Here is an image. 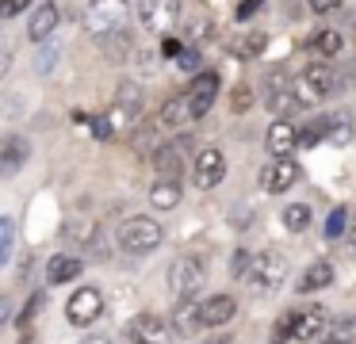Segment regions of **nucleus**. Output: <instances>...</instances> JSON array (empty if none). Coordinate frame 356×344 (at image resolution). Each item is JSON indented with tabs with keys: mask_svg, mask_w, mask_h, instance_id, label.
Segmentation results:
<instances>
[{
	"mask_svg": "<svg viewBox=\"0 0 356 344\" xmlns=\"http://www.w3.org/2000/svg\"><path fill=\"white\" fill-rule=\"evenodd\" d=\"M81 344H111L108 336H88V341H81Z\"/></svg>",
	"mask_w": 356,
	"mask_h": 344,
	"instance_id": "49530a36",
	"label": "nucleus"
},
{
	"mask_svg": "<svg viewBox=\"0 0 356 344\" xmlns=\"http://www.w3.org/2000/svg\"><path fill=\"white\" fill-rule=\"evenodd\" d=\"M249 99H253V96H249V88H238V92H234V111H245Z\"/></svg>",
	"mask_w": 356,
	"mask_h": 344,
	"instance_id": "79ce46f5",
	"label": "nucleus"
},
{
	"mask_svg": "<svg viewBox=\"0 0 356 344\" xmlns=\"http://www.w3.org/2000/svg\"><path fill=\"white\" fill-rule=\"evenodd\" d=\"M268 46V38H264V31H249V35H241V38H234V54L238 58H257V54Z\"/></svg>",
	"mask_w": 356,
	"mask_h": 344,
	"instance_id": "a878e982",
	"label": "nucleus"
},
{
	"mask_svg": "<svg viewBox=\"0 0 356 344\" xmlns=\"http://www.w3.org/2000/svg\"><path fill=\"white\" fill-rule=\"evenodd\" d=\"M325 336H330V344H348L356 336V321L353 318H337L330 329H325Z\"/></svg>",
	"mask_w": 356,
	"mask_h": 344,
	"instance_id": "c85d7f7f",
	"label": "nucleus"
},
{
	"mask_svg": "<svg viewBox=\"0 0 356 344\" xmlns=\"http://www.w3.org/2000/svg\"><path fill=\"white\" fill-rule=\"evenodd\" d=\"M184 149H192V138H177V142L161 145V149L154 153V165L157 172H161V180H180V172H184Z\"/></svg>",
	"mask_w": 356,
	"mask_h": 344,
	"instance_id": "f8f14e48",
	"label": "nucleus"
},
{
	"mask_svg": "<svg viewBox=\"0 0 356 344\" xmlns=\"http://www.w3.org/2000/svg\"><path fill=\"white\" fill-rule=\"evenodd\" d=\"M249 260H253V256H249L245 249H238V252H234V260H230V275H234V279H245V272H249Z\"/></svg>",
	"mask_w": 356,
	"mask_h": 344,
	"instance_id": "72a5a7b5",
	"label": "nucleus"
},
{
	"mask_svg": "<svg viewBox=\"0 0 356 344\" xmlns=\"http://www.w3.org/2000/svg\"><path fill=\"white\" fill-rule=\"evenodd\" d=\"M203 344H234L230 336H215V341H203Z\"/></svg>",
	"mask_w": 356,
	"mask_h": 344,
	"instance_id": "de8ad7c7",
	"label": "nucleus"
},
{
	"mask_svg": "<svg viewBox=\"0 0 356 344\" xmlns=\"http://www.w3.org/2000/svg\"><path fill=\"white\" fill-rule=\"evenodd\" d=\"M295 180H299V165H295L291 157H284V161H272V165L261 172V183H264V191H272V195H284L287 188H295Z\"/></svg>",
	"mask_w": 356,
	"mask_h": 344,
	"instance_id": "4468645a",
	"label": "nucleus"
},
{
	"mask_svg": "<svg viewBox=\"0 0 356 344\" xmlns=\"http://www.w3.org/2000/svg\"><path fill=\"white\" fill-rule=\"evenodd\" d=\"M180 50H184V46H180L177 38H165V46H161V54H165V58H172V61H177V54H180Z\"/></svg>",
	"mask_w": 356,
	"mask_h": 344,
	"instance_id": "37998d69",
	"label": "nucleus"
},
{
	"mask_svg": "<svg viewBox=\"0 0 356 344\" xmlns=\"http://www.w3.org/2000/svg\"><path fill=\"white\" fill-rule=\"evenodd\" d=\"M12 241H16V222L8 214H0V264L12 256Z\"/></svg>",
	"mask_w": 356,
	"mask_h": 344,
	"instance_id": "7c9ffc66",
	"label": "nucleus"
},
{
	"mask_svg": "<svg viewBox=\"0 0 356 344\" xmlns=\"http://www.w3.org/2000/svg\"><path fill=\"white\" fill-rule=\"evenodd\" d=\"M192 180H195V188H200V191H211V188H218V183L226 180V157L215 149V145H207V149L195 153Z\"/></svg>",
	"mask_w": 356,
	"mask_h": 344,
	"instance_id": "0eeeda50",
	"label": "nucleus"
},
{
	"mask_svg": "<svg viewBox=\"0 0 356 344\" xmlns=\"http://www.w3.org/2000/svg\"><path fill=\"white\" fill-rule=\"evenodd\" d=\"M92 130H96V138H111V122L108 119H92Z\"/></svg>",
	"mask_w": 356,
	"mask_h": 344,
	"instance_id": "c03bdc74",
	"label": "nucleus"
},
{
	"mask_svg": "<svg viewBox=\"0 0 356 344\" xmlns=\"http://www.w3.org/2000/svg\"><path fill=\"white\" fill-rule=\"evenodd\" d=\"M310 8H314L318 15H325V12H333V8H341V0H310Z\"/></svg>",
	"mask_w": 356,
	"mask_h": 344,
	"instance_id": "a19ab883",
	"label": "nucleus"
},
{
	"mask_svg": "<svg viewBox=\"0 0 356 344\" xmlns=\"http://www.w3.org/2000/svg\"><path fill=\"white\" fill-rule=\"evenodd\" d=\"M54 61H58V46L47 42V46L39 50V73H50V69H54Z\"/></svg>",
	"mask_w": 356,
	"mask_h": 344,
	"instance_id": "c9c22d12",
	"label": "nucleus"
},
{
	"mask_svg": "<svg viewBox=\"0 0 356 344\" xmlns=\"http://www.w3.org/2000/svg\"><path fill=\"white\" fill-rule=\"evenodd\" d=\"M299 84H302V92H307V96H318V99L341 92V76H337V69H333L330 61H310V65L302 69Z\"/></svg>",
	"mask_w": 356,
	"mask_h": 344,
	"instance_id": "423d86ee",
	"label": "nucleus"
},
{
	"mask_svg": "<svg viewBox=\"0 0 356 344\" xmlns=\"http://www.w3.org/2000/svg\"><path fill=\"white\" fill-rule=\"evenodd\" d=\"M353 241H356V218H353Z\"/></svg>",
	"mask_w": 356,
	"mask_h": 344,
	"instance_id": "09e8293b",
	"label": "nucleus"
},
{
	"mask_svg": "<svg viewBox=\"0 0 356 344\" xmlns=\"http://www.w3.org/2000/svg\"><path fill=\"white\" fill-rule=\"evenodd\" d=\"M12 321V298L8 295H0V333H4V325Z\"/></svg>",
	"mask_w": 356,
	"mask_h": 344,
	"instance_id": "58836bf2",
	"label": "nucleus"
},
{
	"mask_svg": "<svg viewBox=\"0 0 356 344\" xmlns=\"http://www.w3.org/2000/svg\"><path fill=\"white\" fill-rule=\"evenodd\" d=\"M127 19V4L123 0H92L85 12V27L92 31L96 38H108L111 31H119Z\"/></svg>",
	"mask_w": 356,
	"mask_h": 344,
	"instance_id": "20e7f679",
	"label": "nucleus"
},
{
	"mask_svg": "<svg viewBox=\"0 0 356 344\" xmlns=\"http://www.w3.org/2000/svg\"><path fill=\"white\" fill-rule=\"evenodd\" d=\"M31 8V0H0V19H12V15L27 12Z\"/></svg>",
	"mask_w": 356,
	"mask_h": 344,
	"instance_id": "f704fd0d",
	"label": "nucleus"
},
{
	"mask_svg": "<svg viewBox=\"0 0 356 344\" xmlns=\"http://www.w3.org/2000/svg\"><path fill=\"white\" fill-rule=\"evenodd\" d=\"M42 302H47V295H42V290H35L31 298H27V306H24V313H19V325H31L35 321V313L42 310Z\"/></svg>",
	"mask_w": 356,
	"mask_h": 344,
	"instance_id": "473e14b6",
	"label": "nucleus"
},
{
	"mask_svg": "<svg viewBox=\"0 0 356 344\" xmlns=\"http://www.w3.org/2000/svg\"><path fill=\"white\" fill-rule=\"evenodd\" d=\"M264 99H268V107L280 115V119H287V115H295L302 107V96H299V88H295V81H287V76H280V73L268 76Z\"/></svg>",
	"mask_w": 356,
	"mask_h": 344,
	"instance_id": "39448f33",
	"label": "nucleus"
},
{
	"mask_svg": "<svg viewBox=\"0 0 356 344\" xmlns=\"http://www.w3.org/2000/svg\"><path fill=\"white\" fill-rule=\"evenodd\" d=\"M184 99H188V115H192V119H203L218 99V73H200Z\"/></svg>",
	"mask_w": 356,
	"mask_h": 344,
	"instance_id": "9b49d317",
	"label": "nucleus"
},
{
	"mask_svg": "<svg viewBox=\"0 0 356 344\" xmlns=\"http://www.w3.org/2000/svg\"><path fill=\"white\" fill-rule=\"evenodd\" d=\"M295 142H299V130H295L287 119H276V122L268 126V134H264V145H268V153H272L276 161H284L287 153L295 149Z\"/></svg>",
	"mask_w": 356,
	"mask_h": 344,
	"instance_id": "f3484780",
	"label": "nucleus"
},
{
	"mask_svg": "<svg viewBox=\"0 0 356 344\" xmlns=\"http://www.w3.org/2000/svg\"><path fill=\"white\" fill-rule=\"evenodd\" d=\"M115 111L119 115H127V119H138V111H142V88L138 84H119V96H115Z\"/></svg>",
	"mask_w": 356,
	"mask_h": 344,
	"instance_id": "5701e85b",
	"label": "nucleus"
},
{
	"mask_svg": "<svg viewBox=\"0 0 356 344\" xmlns=\"http://www.w3.org/2000/svg\"><path fill=\"white\" fill-rule=\"evenodd\" d=\"M177 65L180 69H195V65H200V54H195V50H180L177 54Z\"/></svg>",
	"mask_w": 356,
	"mask_h": 344,
	"instance_id": "4c0bfd02",
	"label": "nucleus"
},
{
	"mask_svg": "<svg viewBox=\"0 0 356 344\" xmlns=\"http://www.w3.org/2000/svg\"><path fill=\"white\" fill-rule=\"evenodd\" d=\"M127 50H131V31H123V27L111 31V35H108V58L111 61H123Z\"/></svg>",
	"mask_w": 356,
	"mask_h": 344,
	"instance_id": "c756f323",
	"label": "nucleus"
},
{
	"mask_svg": "<svg viewBox=\"0 0 356 344\" xmlns=\"http://www.w3.org/2000/svg\"><path fill=\"white\" fill-rule=\"evenodd\" d=\"M192 115H188V99L184 96H172V99H165V107H161V126H180V122H188Z\"/></svg>",
	"mask_w": 356,
	"mask_h": 344,
	"instance_id": "bb28decb",
	"label": "nucleus"
},
{
	"mask_svg": "<svg viewBox=\"0 0 356 344\" xmlns=\"http://www.w3.org/2000/svg\"><path fill=\"white\" fill-rule=\"evenodd\" d=\"M261 4H264V0H241V8H238V19H249V15H253Z\"/></svg>",
	"mask_w": 356,
	"mask_h": 344,
	"instance_id": "ea45409f",
	"label": "nucleus"
},
{
	"mask_svg": "<svg viewBox=\"0 0 356 344\" xmlns=\"http://www.w3.org/2000/svg\"><path fill=\"white\" fill-rule=\"evenodd\" d=\"M325 142L330 145H348L353 142V122H348V115H333V119H325Z\"/></svg>",
	"mask_w": 356,
	"mask_h": 344,
	"instance_id": "393cba45",
	"label": "nucleus"
},
{
	"mask_svg": "<svg viewBox=\"0 0 356 344\" xmlns=\"http://www.w3.org/2000/svg\"><path fill=\"white\" fill-rule=\"evenodd\" d=\"M104 313V295L96 287H81L77 295H70L65 302V318L73 325H96V318Z\"/></svg>",
	"mask_w": 356,
	"mask_h": 344,
	"instance_id": "6e6552de",
	"label": "nucleus"
},
{
	"mask_svg": "<svg viewBox=\"0 0 356 344\" xmlns=\"http://www.w3.org/2000/svg\"><path fill=\"white\" fill-rule=\"evenodd\" d=\"M330 329V318H325V310L322 306H302L299 313H295V329H291V336L295 341H318V336Z\"/></svg>",
	"mask_w": 356,
	"mask_h": 344,
	"instance_id": "ddd939ff",
	"label": "nucleus"
},
{
	"mask_svg": "<svg viewBox=\"0 0 356 344\" xmlns=\"http://www.w3.org/2000/svg\"><path fill=\"white\" fill-rule=\"evenodd\" d=\"M341 31H333V27H325V31H318L314 38H310V54H318V61H333L341 54Z\"/></svg>",
	"mask_w": 356,
	"mask_h": 344,
	"instance_id": "4be33fe9",
	"label": "nucleus"
},
{
	"mask_svg": "<svg viewBox=\"0 0 356 344\" xmlns=\"http://www.w3.org/2000/svg\"><path fill=\"white\" fill-rule=\"evenodd\" d=\"M149 203H154L157 211H172V206L180 203V183H172V180H157L154 188H149Z\"/></svg>",
	"mask_w": 356,
	"mask_h": 344,
	"instance_id": "b1692460",
	"label": "nucleus"
},
{
	"mask_svg": "<svg viewBox=\"0 0 356 344\" xmlns=\"http://www.w3.org/2000/svg\"><path fill=\"white\" fill-rule=\"evenodd\" d=\"M203 279H207V272H203V264L195 256H180L169 264V290L184 302V298H195L203 290Z\"/></svg>",
	"mask_w": 356,
	"mask_h": 344,
	"instance_id": "7ed1b4c3",
	"label": "nucleus"
},
{
	"mask_svg": "<svg viewBox=\"0 0 356 344\" xmlns=\"http://www.w3.org/2000/svg\"><path fill=\"white\" fill-rule=\"evenodd\" d=\"M245 279H249V287H253L257 295H276V290L284 287V279H287V260H284V252H276V249L257 252V256L249 260Z\"/></svg>",
	"mask_w": 356,
	"mask_h": 344,
	"instance_id": "f257e3e1",
	"label": "nucleus"
},
{
	"mask_svg": "<svg viewBox=\"0 0 356 344\" xmlns=\"http://www.w3.org/2000/svg\"><path fill=\"white\" fill-rule=\"evenodd\" d=\"M138 19L146 31H169L180 19V0H138Z\"/></svg>",
	"mask_w": 356,
	"mask_h": 344,
	"instance_id": "1a4fd4ad",
	"label": "nucleus"
},
{
	"mask_svg": "<svg viewBox=\"0 0 356 344\" xmlns=\"http://www.w3.org/2000/svg\"><path fill=\"white\" fill-rule=\"evenodd\" d=\"M330 283H333V264L330 260H314V264H307V272L299 275L302 295H310V290H325Z\"/></svg>",
	"mask_w": 356,
	"mask_h": 344,
	"instance_id": "aec40b11",
	"label": "nucleus"
},
{
	"mask_svg": "<svg viewBox=\"0 0 356 344\" xmlns=\"http://www.w3.org/2000/svg\"><path fill=\"white\" fill-rule=\"evenodd\" d=\"M345 222H348V211H345V206H333L330 218H325V237H330V241H333V237H341V234H345Z\"/></svg>",
	"mask_w": 356,
	"mask_h": 344,
	"instance_id": "2f4dec72",
	"label": "nucleus"
},
{
	"mask_svg": "<svg viewBox=\"0 0 356 344\" xmlns=\"http://www.w3.org/2000/svg\"><path fill=\"white\" fill-rule=\"evenodd\" d=\"M284 226L291 229V234H302V229L310 226V206L307 203H291L284 211Z\"/></svg>",
	"mask_w": 356,
	"mask_h": 344,
	"instance_id": "cd10ccee",
	"label": "nucleus"
},
{
	"mask_svg": "<svg viewBox=\"0 0 356 344\" xmlns=\"http://www.w3.org/2000/svg\"><path fill=\"white\" fill-rule=\"evenodd\" d=\"M161 241H165V229L157 226L154 218H146V214H134V218H127L123 226H119V245H123L127 252H134V256L154 252Z\"/></svg>",
	"mask_w": 356,
	"mask_h": 344,
	"instance_id": "f03ea898",
	"label": "nucleus"
},
{
	"mask_svg": "<svg viewBox=\"0 0 356 344\" xmlns=\"http://www.w3.org/2000/svg\"><path fill=\"white\" fill-rule=\"evenodd\" d=\"M58 23H62V12H58V4H39L35 8V15L27 19V35H31V42H42V38H50L58 31Z\"/></svg>",
	"mask_w": 356,
	"mask_h": 344,
	"instance_id": "a211bd4d",
	"label": "nucleus"
},
{
	"mask_svg": "<svg viewBox=\"0 0 356 344\" xmlns=\"http://www.w3.org/2000/svg\"><path fill=\"white\" fill-rule=\"evenodd\" d=\"M8 65H12V54H8V50H0V76L8 73Z\"/></svg>",
	"mask_w": 356,
	"mask_h": 344,
	"instance_id": "a18cd8bd",
	"label": "nucleus"
},
{
	"mask_svg": "<svg viewBox=\"0 0 356 344\" xmlns=\"http://www.w3.org/2000/svg\"><path fill=\"white\" fill-rule=\"evenodd\" d=\"M234 310H238L234 295H211V298H203V302H200V325L203 329L226 325V321L234 318Z\"/></svg>",
	"mask_w": 356,
	"mask_h": 344,
	"instance_id": "2eb2a0df",
	"label": "nucleus"
},
{
	"mask_svg": "<svg viewBox=\"0 0 356 344\" xmlns=\"http://www.w3.org/2000/svg\"><path fill=\"white\" fill-rule=\"evenodd\" d=\"M81 272H85V264H81L77 256L58 252V256H50V264H47V283H70V279H77Z\"/></svg>",
	"mask_w": 356,
	"mask_h": 344,
	"instance_id": "412c9836",
	"label": "nucleus"
},
{
	"mask_svg": "<svg viewBox=\"0 0 356 344\" xmlns=\"http://www.w3.org/2000/svg\"><path fill=\"white\" fill-rule=\"evenodd\" d=\"M127 341L131 344H169L172 329H169V321H161L157 313H138V318L127 325Z\"/></svg>",
	"mask_w": 356,
	"mask_h": 344,
	"instance_id": "9d476101",
	"label": "nucleus"
},
{
	"mask_svg": "<svg viewBox=\"0 0 356 344\" xmlns=\"http://www.w3.org/2000/svg\"><path fill=\"white\" fill-rule=\"evenodd\" d=\"M169 329H172L177 336H192L195 329H203V325H200V302H195V298H184V302H177Z\"/></svg>",
	"mask_w": 356,
	"mask_h": 344,
	"instance_id": "6ab92c4d",
	"label": "nucleus"
},
{
	"mask_svg": "<svg viewBox=\"0 0 356 344\" xmlns=\"http://www.w3.org/2000/svg\"><path fill=\"white\" fill-rule=\"evenodd\" d=\"M291 329H295V313H284V318L276 321V341H287V336H291Z\"/></svg>",
	"mask_w": 356,
	"mask_h": 344,
	"instance_id": "e433bc0d",
	"label": "nucleus"
},
{
	"mask_svg": "<svg viewBox=\"0 0 356 344\" xmlns=\"http://www.w3.org/2000/svg\"><path fill=\"white\" fill-rule=\"evenodd\" d=\"M27 157H31L27 138H19V134L4 138V145H0V176H16L27 165Z\"/></svg>",
	"mask_w": 356,
	"mask_h": 344,
	"instance_id": "dca6fc26",
	"label": "nucleus"
}]
</instances>
